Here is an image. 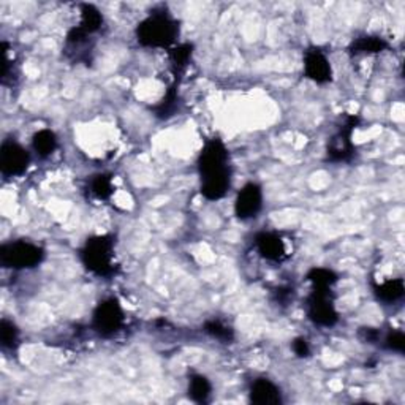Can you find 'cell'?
<instances>
[{"mask_svg":"<svg viewBox=\"0 0 405 405\" xmlns=\"http://www.w3.org/2000/svg\"><path fill=\"white\" fill-rule=\"evenodd\" d=\"M201 195L209 201L223 198L231 186L230 154L220 138L206 141L198 157Z\"/></svg>","mask_w":405,"mask_h":405,"instance_id":"6da1fadb","label":"cell"},{"mask_svg":"<svg viewBox=\"0 0 405 405\" xmlns=\"http://www.w3.org/2000/svg\"><path fill=\"white\" fill-rule=\"evenodd\" d=\"M179 37V22L166 11H154L136 26V40L145 47H171Z\"/></svg>","mask_w":405,"mask_h":405,"instance_id":"7a4b0ae2","label":"cell"},{"mask_svg":"<svg viewBox=\"0 0 405 405\" xmlns=\"http://www.w3.org/2000/svg\"><path fill=\"white\" fill-rule=\"evenodd\" d=\"M81 261L89 271L98 277H111L116 274L115 241L111 236H94L81 249Z\"/></svg>","mask_w":405,"mask_h":405,"instance_id":"3957f363","label":"cell"},{"mask_svg":"<svg viewBox=\"0 0 405 405\" xmlns=\"http://www.w3.org/2000/svg\"><path fill=\"white\" fill-rule=\"evenodd\" d=\"M45 260V250L29 241H13L0 247V265L8 270H34Z\"/></svg>","mask_w":405,"mask_h":405,"instance_id":"277c9868","label":"cell"},{"mask_svg":"<svg viewBox=\"0 0 405 405\" xmlns=\"http://www.w3.org/2000/svg\"><path fill=\"white\" fill-rule=\"evenodd\" d=\"M124 311L121 302L116 297H108L98 302L92 317V327L101 337H111L117 334L124 326Z\"/></svg>","mask_w":405,"mask_h":405,"instance_id":"5b68a950","label":"cell"},{"mask_svg":"<svg viewBox=\"0 0 405 405\" xmlns=\"http://www.w3.org/2000/svg\"><path fill=\"white\" fill-rule=\"evenodd\" d=\"M307 317L314 325L334 326L339 320V314L331 296V288H314L307 297Z\"/></svg>","mask_w":405,"mask_h":405,"instance_id":"8992f818","label":"cell"},{"mask_svg":"<svg viewBox=\"0 0 405 405\" xmlns=\"http://www.w3.org/2000/svg\"><path fill=\"white\" fill-rule=\"evenodd\" d=\"M358 116H347L334 136L327 142V160L331 162H348L355 154V145L351 141L355 128L358 127Z\"/></svg>","mask_w":405,"mask_h":405,"instance_id":"52a82bcc","label":"cell"},{"mask_svg":"<svg viewBox=\"0 0 405 405\" xmlns=\"http://www.w3.org/2000/svg\"><path fill=\"white\" fill-rule=\"evenodd\" d=\"M31 156L20 142L5 140L0 147V170L5 176H21L27 171Z\"/></svg>","mask_w":405,"mask_h":405,"instance_id":"ba28073f","label":"cell"},{"mask_svg":"<svg viewBox=\"0 0 405 405\" xmlns=\"http://www.w3.org/2000/svg\"><path fill=\"white\" fill-rule=\"evenodd\" d=\"M261 207H263V190L258 184H246L240 193L236 196L235 201V214L237 219L250 220L255 219L260 214Z\"/></svg>","mask_w":405,"mask_h":405,"instance_id":"9c48e42d","label":"cell"},{"mask_svg":"<svg viewBox=\"0 0 405 405\" xmlns=\"http://www.w3.org/2000/svg\"><path fill=\"white\" fill-rule=\"evenodd\" d=\"M304 75L317 84H326L332 80L331 64L318 47H311L304 54Z\"/></svg>","mask_w":405,"mask_h":405,"instance_id":"30bf717a","label":"cell"},{"mask_svg":"<svg viewBox=\"0 0 405 405\" xmlns=\"http://www.w3.org/2000/svg\"><path fill=\"white\" fill-rule=\"evenodd\" d=\"M255 247L260 257L274 263H281L285 258H288L287 244L282 240V236L274 231H263L255 237Z\"/></svg>","mask_w":405,"mask_h":405,"instance_id":"8fae6325","label":"cell"},{"mask_svg":"<svg viewBox=\"0 0 405 405\" xmlns=\"http://www.w3.org/2000/svg\"><path fill=\"white\" fill-rule=\"evenodd\" d=\"M250 402L257 405H279L282 404L281 390L267 378L255 380L250 386Z\"/></svg>","mask_w":405,"mask_h":405,"instance_id":"7c38bea8","label":"cell"},{"mask_svg":"<svg viewBox=\"0 0 405 405\" xmlns=\"http://www.w3.org/2000/svg\"><path fill=\"white\" fill-rule=\"evenodd\" d=\"M388 41L377 35H364V37L356 38L353 43L350 45L348 51L350 54L360 56V54H378L388 50Z\"/></svg>","mask_w":405,"mask_h":405,"instance_id":"4fadbf2b","label":"cell"},{"mask_svg":"<svg viewBox=\"0 0 405 405\" xmlns=\"http://www.w3.org/2000/svg\"><path fill=\"white\" fill-rule=\"evenodd\" d=\"M192 54H193V46L190 43L177 45L170 50V64H171V71H172V76H175V81L179 82L182 73L186 71L187 65L190 64Z\"/></svg>","mask_w":405,"mask_h":405,"instance_id":"5bb4252c","label":"cell"},{"mask_svg":"<svg viewBox=\"0 0 405 405\" xmlns=\"http://www.w3.org/2000/svg\"><path fill=\"white\" fill-rule=\"evenodd\" d=\"M81 20H80V27L86 34L92 35L97 34L101 26H103V15L100 13V10L97 7H94L91 3H82L81 5Z\"/></svg>","mask_w":405,"mask_h":405,"instance_id":"9a60e30c","label":"cell"},{"mask_svg":"<svg viewBox=\"0 0 405 405\" xmlns=\"http://www.w3.org/2000/svg\"><path fill=\"white\" fill-rule=\"evenodd\" d=\"M32 146L40 157H50L57 149V136L50 128H41L34 135Z\"/></svg>","mask_w":405,"mask_h":405,"instance_id":"2e32d148","label":"cell"},{"mask_svg":"<svg viewBox=\"0 0 405 405\" xmlns=\"http://www.w3.org/2000/svg\"><path fill=\"white\" fill-rule=\"evenodd\" d=\"M405 293V285L402 279H390L375 287V296L382 302H396Z\"/></svg>","mask_w":405,"mask_h":405,"instance_id":"e0dca14e","label":"cell"},{"mask_svg":"<svg viewBox=\"0 0 405 405\" xmlns=\"http://www.w3.org/2000/svg\"><path fill=\"white\" fill-rule=\"evenodd\" d=\"M212 392V385L207 377L201 374H193L189 380V396L192 401L198 404H205L209 401Z\"/></svg>","mask_w":405,"mask_h":405,"instance_id":"ac0fdd59","label":"cell"},{"mask_svg":"<svg viewBox=\"0 0 405 405\" xmlns=\"http://www.w3.org/2000/svg\"><path fill=\"white\" fill-rule=\"evenodd\" d=\"M202 331H205L207 336H211L212 339H216V341H220L222 344H230L233 342L235 339L233 327L228 326L225 321L219 318L206 320L205 325H202Z\"/></svg>","mask_w":405,"mask_h":405,"instance_id":"d6986e66","label":"cell"},{"mask_svg":"<svg viewBox=\"0 0 405 405\" xmlns=\"http://www.w3.org/2000/svg\"><path fill=\"white\" fill-rule=\"evenodd\" d=\"M177 87H179V82L172 81V84L168 87L165 97L160 100V103L156 106V116L159 119H168L172 116V112L177 108Z\"/></svg>","mask_w":405,"mask_h":405,"instance_id":"ffe728a7","label":"cell"},{"mask_svg":"<svg viewBox=\"0 0 405 405\" xmlns=\"http://www.w3.org/2000/svg\"><path fill=\"white\" fill-rule=\"evenodd\" d=\"M307 281L314 288H331L337 282V274L327 267H314L307 274Z\"/></svg>","mask_w":405,"mask_h":405,"instance_id":"44dd1931","label":"cell"},{"mask_svg":"<svg viewBox=\"0 0 405 405\" xmlns=\"http://www.w3.org/2000/svg\"><path fill=\"white\" fill-rule=\"evenodd\" d=\"M91 192L95 198L98 200H110L111 195L115 193V186H112V177L110 175H95L91 181Z\"/></svg>","mask_w":405,"mask_h":405,"instance_id":"7402d4cb","label":"cell"},{"mask_svg":"<svg viewBox=\"0 0 405 405\" xmlns=\"http://www.w3.org/2000/svg\"><path fill=\"white\" fill-rule=\"evenodd\" d=\"M17 341H20V330L17 326L7 318H2L0 321V344L3 348L13 350L17 347Z\"/></svg>","mask_w":405,"mask_h":405,"instance_id":"603a6c76","label":"cell"},{"mask_svg":"<svg viewBox=\"0 0 405 405\" xmlns=\"http://www.w3.org/2000/svg\"><path fill=\"white\" fill-rule=\"evenodd\" d=\"M385 347L396 351V353H404L405 350V336L402 331H390L388 336L385 337Z\"/></svg>","mask_w":405,"mask_h":405,"instance_id":"cb8c5ba5","label":"cell"},{"mask_svg":"<svg viewBox=\"0 0 405 405\" xmlns=\"http://www.w3.org/2000/svg\"><path fill=\"white\" fill-rule=\"evenodd\" d=\"M293 351L300 358H307V356H311V345L304 337H296L293 341Z\"/></svg>","mask_w":405,"mask_h":405,"instance_id":"d4e9b609","label":"cell"},{"mask_svg":"<svg viewBox=\"0 0 405 405\" xmlns=\"http://www.w3.org/2000/svg\"><path fill=\"white\" fill-rule=\"evenodd\" d=\"M360 337L366 344H375L380 339V332L377 330H374V327H361Z\"/></svg>","mask_w":405,"mask_h":405,"instance_id":"484cf974","label":"cell"}]
</instances>
